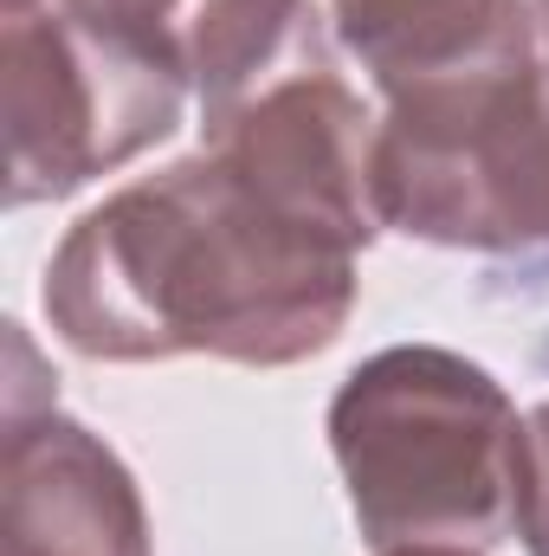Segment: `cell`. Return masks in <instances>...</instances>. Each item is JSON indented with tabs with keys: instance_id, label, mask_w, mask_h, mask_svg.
Here are the masks:
<instances>
[{
	"instance_id": "obj_1",
	"label": "cell",
	"mask_w": 549,
	"mask_h": 556,
	"mask_svg": "<svg viewBox=\"0 0 549 556\" xmlns=\"http://www.w3.org/2000/svg\"><path fill=\"white\" fill-rule=\"evenodd\" d=\"M356 247L297 220L220 155H188L91 207L46 266L59 343L98 363L220 356L284 369L343 337Z\"/></svg>"
},
{
	"instance_id": "obj_2",
	"label": "cell",
	"mask_w": 549,
	"mask_h": 556,
	"mask_svg": "<svg viewBox=\"0 0 549 556\" xmlns=\"http://www.w3.org/2000/svg\"><path fill=\"white\" fill-rule=\"evenodd\" d=\"M330 453L369 551H491L518 531L524 420L459 350L395 343L330 402Z\"/></svg>"
},
{
	"instance_id": "obj_3",
	"label": "cell",
	"mask_w": 549,
	"mask_h": 556,
	"mask_svg": "<svg viewBox=\"0 0 549 556\" xmlns=\"http://www.w3.org/2000/svg\"><path fill=\"white\" fill-rule=\"evenodd\" d=\"M382 227L549 285V72L511 65L388 98L375 124Z\"/></svg>"
},
{
	"instance_id": "obj_4",
	"label": "cell",
	"mask_w": 549,
	"mask_h": 556,
	"mask_svg": "<svg viewBox=\"0 0 549 556\" xmlns=\"http://www.w3.org/2000/svg\"><path fill=\"white\" fill-rule=\"evenodd\" d=\"M188 85L137 46L59 13L52 0H0V117L7 201H65L124 168L181 124Z\"/></svg>"
},
{
	"instance_id": "obj_5",
	"label": "cell",
	"mask_w": 549,
	"mask_h": 556,
	"mask_svg": "<svg viewBox=\"0 0 549 556\" xmlns=\"http://www.w3.org/2000/svg\"><path fill=\"white\" fill-rule=\"evenodd\" d=\"M201 130H207V142H201L207 155L240 168L259 194H272L297 220L349 240L356 253L382 233L375 117L330 65L278 78L259 98H246L220 117H201Z\"/></svg>"
},
{
	"instance_id": "obj_6",
	"label": "cell",
	"mask_w": 549,
	"mask_h": 556,
	"mask_svg": "<svg viewBox=\"0 0 549 556\" xmlns=\"http://www.w3.org/2000/svg\"><path fill=\"white\" fill-rule=\"evenodd\" d=\"M0 556H155L130 466L52 402L7 415Z\"/></svg>"
},
{
	"instance_id": "obj_7",
	"label": "cell",
	"mask_w": 549,
	"mask_h": 556,
	"mask_svg": "<svg viewBox=\"0 0 549 556\" xmlns=\"http://www.w3.org/2000/svg\"><path fill=\"white\" fill-rule=\"evenodd\" d=\"M330 20L388 98L537 65L531 0H330Z\"/></svg>"
},
{
	"instance_id": "obj_8",
	"label": "cell",
	"mask_w": 549,
	"mask_h": 556,
	"mask_svg": "<svg viewBox=\"0 0 549 556\" xmlns=\"http://www.w3.org/2000/svg\"><path fill=\"white\" fill-rule=\"evenodd\" d=\"M168 52L188 91L201 98V117H220L266 85L330 65L323 20L310 0H175Z\"/></svg>"
},
{
	"instance_id": "obj_9",
	"label": "cell",
	"mask_w": 549,
	"mask_h": 556,
	"mask_svg": "<svg viewBox=\"0 0 549 556\" xmlns=\"http://www.w3.org/2000/svg\"><path fill=\"white\" fill-rule=\"evenodd\" d=\"M518 538L531 556H549V395L524 420L518 453Z\"/></svg>"
},
{
	"instance_id": "obj_10",
	"label": "cell",
	"mask_w": 549,
	"mask_h": 556,
	"mask_svg": "<svg viewBox=\"0 0 549 556\" xmlns=\"http://www.w3.org/2000/svg\"><path fill=\"white\" fill-rule=\"evenodd\" d=\"M531 13H537V39H544V52H549V0H531Z\"/></svg>"
},
{
	"instance_id": "obj_11",
	"label": "cell",
	"mask_w": 549,
	"mask_h": 556,
	"mask_svg": "<svg viewBox=\"0 0 549 556\" xmlns=\"http://www.w3.org/2000/svg\"><path fill=\"white\" fill-rule=\"evenodd\" d=\"M382 556H485V551H382Z\"/></svg>"
}]
</instances>
